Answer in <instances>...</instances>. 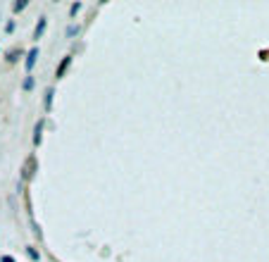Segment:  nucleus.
<instances>
[{
  "mask_svg": "<svg viewBox=\"0 0 269 262\" xmlns=\"http://www.w3.org/2000/svg\"><path fill=\"white\" fill-rule=\"evenodd\" d=\"M34 167H36V160H34V157H29V162H26V167H24V179H31Z\"/></svg>",
  "mask_w": 269,
  "mask_h": 262,
  "instance_id": "nucleus-4",
  "label": "nucleus"
},
{
  "mask_svg": "<svg viewBox=\"0 0 269 262\" xmlns=\"http://www.w3.org/2000/svg\"><path fill=\"white\" fill-rule=\"evenodd\" d=\"M0 262H15V258H12V255H2V258H0Z\"/></svg>",
  "mask_w": 269,
  "mask_h": 262,
  "instance_id": "nucleus-14",
  "label": "nucleus"
},
{
  "mask_svg": "<svg viewBox=\"0 0 269 262\" xmlns=\"http://www.w3.org/2000/svg\"><path fill=\"white\" fill-rule=\"evenodd\" d=\"M79 31H81V29H79V24H69V26H67V36H69V38L76 36Z\"/></svg>",
  "mask_w": 269,
  "mask_h": 262,
  "instance_id": "nucleus-7",
  "label": "nucleus"
},
{
  "mask_svg": "<svg viewBox=\"0 0 269 262\" xmlns=\"http://www.w3.org/2000/svg\"><path fill=\"white\" fill-rule=\"evenodd\" d=\"M31 88H34V76L29 74L26 79H24V91H31Z\"/></svg>",
  "mask_w": 269,
  "mask_h": 262,
  "instance_id": "nucleus-10",
  "label": "nucleus"
},
{
  "mask_svg": "<svg viewBox=\"0 0 269 262\" xmlns=\"http://www.w3.org/2000/svg\"><path fill=\"white\" fill-rule=\"evenodd\" d=\"M45 29H48V17H41L36 24V29H34V38H43V34H45Z\"/></svg>",
  "mask_w": 269,
  "mask_h": 262,
  "instance_id": "nucleus-3",
  "label": "nucleus"
},
{
  "mask_svg": "<svg viewBox=\"0 0 269 262\" xmlns=\"http://www.w3.org/2000/svg\"><path fill=\"white\" fill-rule=\"evenodd\" d=\"M41 141H43V122H38L36 131H34V143H36V146H41Z\"/></svg>",
  "mask_w": 269,
  "mask_h": 262,
  "instance_id": "nucleus-5",
  "label": "nucleus"
},
{
  "mask_svg": "<svg viewBox=\"0 0 269 262\" xmlns=\"http://www.w3.org/2000/svg\"><path fill=\"white\" fill-rule=\"evenodd\" d=\"M5 31H7V34H12V31H15V22H7V26H5Z\"/></svg>",
  "mask_w": 269,
  "mask_h": 262,
  "instance_id": "nucleus-13",
  "label": "nucleus"
},
{
  "mask_svg": "<svg viewBox=\"0 0 269 262\" xmlns=\"http://www.w3.org/2000/svg\"><path fill=\"white\" fill-rule=\"evenodd\" d=\"M26 5H29V2H26V0H17V2H15V5H12V10H15V12H22V10H24V7H26Z\"/></svg>",
  "mask_w": 269,
  "mask_h": 262,
  "instance_id": "nucleus-9",
  "label": "nucleus"
},
{
  "mask_svg": "<svg viewBox=\"0 0 269 262\" xmlns=\"http://www.w3.org/2000/svg\"><path fill=\"white\" fill-rule=\"evenodd\" d=\"M19 57H22V50H12V53H10V57H7V60H10V62H17Z\"/></svg>",
  "mask_w": 269,
  "mask_h": 262,
  "instance_id": "nucleus-12",
  "label": "nucleus"
},
{
  "mask_svg": "<svg viewBox=\"0 0 269 262\" xmlns=\"http://www.w3.org/2000/svg\"><path fill=\"white\" fill-rule=\"evenodd\" d=\"M81 7H84L81 2H72V7H69V17H76V12H79Z\"/></svg>",
  "mask_w": 269,
  "mask_h": 262,
  "instance_id": "nucleus-11",
  "label": "nucleus"
},
{
  "mask_svg": "<svg viewBox=\"0 0 269 262\" xmlns=\"http://www.w3.org/2000/svg\"><path fill=\"white\" fill-rule=\"evenodd\" d=\"M53 95H55L53 88H48V91H45V110H50V108H53Z\"/></svg>",
  "mask_w": 269,
  "mask_h": 262,
  "instance_id": "nucleus-6",
  "label": "nucleus"
},
{
  "mask_svg": "<svg viewBox=\"0 0 269 262\" xmlns=\"http://www.w3.org/2000/svg\"><path fill=\"white\" fill-rule=\"evenodd\" d=\"M69 65H72V55H65V57H62V62L57 65V72H55V76H57V79H62V76L67 74Z\"/></svg>",
  "mask_w": 269,
  "mask_h": 262,
  "instance_id": "nucleus-1",
  "label": "nucleus"
},
{
  "mask_svg": "<svg viewBox=\"0 0 269 262\" xmlns=\"http://www.w3.org/2000/svg\"><path fill=\"white\" fill-rule=\"evenodd\" d=\"M26 255H29V258H31L34 262L41 260V255H38V250H36V248H26Z\"/></svg>",
  "mask_w": 269,
  "mask_h": 262,
  "instance_id": "nucleus-8",
  "label": "nucleus"
},
{
  "mask_svg": "<svg viewBox=\"0 0 269 262\" xmlns=\"http://www.w3.org/2000/svg\"><path fill=\"white\" fill-rule=\"evenodd\" d=\"M36 57H38V48H31V50L26 53V62H24V67H26L29 74H31V69H34V65H36Z\"/></svg>",
  "mask_w": 269,
  "mask_h": 262,
  "instance_id": "nucleus-2",
  "label": "nucleus"
}]
</instances>
